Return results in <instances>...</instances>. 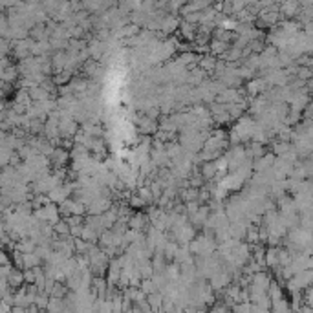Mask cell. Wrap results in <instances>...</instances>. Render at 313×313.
<instances>
[{
	"mask_svg": "<svg viewBox=\"0 0 313 313\" xmlns=\"http://www.w3.org/2000/svg\"><path fill=\"white\" fill-rule=\"evenodd\" d=\"M72 189H74V185H59V187H55V189L48 192V202L50 203H62L70 196Z\"/></svg>",
	"mask_w": 313,
	"mask_h": 313,
	"instance_id": "1",
	"label": "cell"
},
{
	"mask_svg": "<svg viewBox=\"0 0 313 313\" xmlns=\"http://www.w3.org/2000/svg\"><path fill=\"white\" fill-rule=\"evenodd\" d=\"M211 280H209V288L211 290H223V288H227L231 284V276L227 273H223V271H218V273H214V275L209 276Z\"/></svg>",
	"mask_w": 313,
	"mask_h": 313,
	"instance_id": "2",
	"label": "cell"
},
{
	"mask_svg": "<svg viewBox=\"0 0 313 313\" xmlns=\"http://www.w3.org/2000/svg\"><path fill=\"white\" fill-rule=\"evenodd\" d=\"M31 44L33 40L31 38H24V40H17L15 42V55L18 59H28L30 57V50H31Z\"/></svg>",
	"mask_w": 313,
	"mask_h": 313,
	"instance_id": "3",
	"label": "cell"
},
{
	"mask_svg": "<svg viewBox=\"0 0 313 313\" xmlns=\"http://www.w3.org/2000/svg\"><path fill=\"white\" fill-rule=\"evenodd\" d=\"M8 286L11 290H18L24 286V276H22V271L20 269H13L8 276Z\"/></svg>",
	"mask_w": 313,
	"mask_h": 313,
	"instance_id": "4",
	"label": "cell"
},
{
	"mask_svg": "<svg viewBox=\"0 0 313 313\" xmlns=\"http://www.w3.org/2000/svg\"><path fill=\"white\" fill-rule=\"evenodd\" d=\"M15 247L17 253H20V255H30V253H35V242L33 240H30V238H24V240H20L18 244L13 245Z\"/></svg>",
	"mask_w": 313,
	"mask_h": 313,
	"instance_id": "5",
	"label": "cell"
},
{
	"mask_svg": "<svg viewBox=\"0 0 313 313\" xmlns=\"http://www.w3.org/2000/svg\"><path fill=\"white\" fill-rule=\"evenodd\" d=\"M28 95H30V99L33 103H40V101H46L50 99V93L44 90V88H40V86H33L28 90Z\"/></svg>",
	"mask_w": 313,
	"mask_h": 313,
	"instance_id": "6",
	"label": "cell"
},
{
	"mask_svg": "<svg viewBox=\"0 0 313 313\" xmlns=\"http://www.w3.org/2000/svg\"><path fill=\"white\" fill-rule=\"evenodd\" d=\"M163 295H161L160 291H156V293H152V295H148L147 297V304H148V308L152 310L154 313H158L160 312V308H161V304H163Z\"/></svg>",
	"mask_w": 313,
	"mask_h": 313,
	"instance_id": "7",
	"label": "cell"
},
{
	"mask_svg": "<svg viewBox=\"0 0 313 313\" xmlns=\"http://www.w3.org/2000/svg\"><path fill=\"white\" fill-rule=\"evenodd\" d=\"M46 313H62L64 312V300L62 298H54L50 297V300H48V306L46 310H44Z\"/></svg>",
	"mask_w": 313,
	"mask_h": 313,
	"instance_id": "8",
	"label": "cell"
},
{
	"mask_svg": "<svg viewBox=\"0 0 313 313\" xmlns=\"http://www.w3.org/2000/svg\"><path fill=\"white\" fill-rule=\"evenodd\" d=\"M22 264L24 269H35L42 264V260L38 258L35 253H30V255H22Z\"/></svg>",
	"mask_w": 313,
	"mask_h": 313,
	"instance_id": "9",
	"label": "cell"
},
{
	"mask_svg": "<svg viewBox=\"0 0 313 313\" xmlns=\"http://www.w3.org/2000/svg\"><path fill=\"white\" fill-rule=\"evenodd\" d=\"M178 18L176 17H170V15H167V18H161V22H160V30H163L165 33H172V31L178 28Z\"/></svg>",
	"mask_w": 313,
	"mask_h": 313,
	"instance_id": "10",
	"label": "cell"
},
{
	"mask_svg": "<svg viewBox=\"0 0 313 313\" xmlns=\"http://www.w3.org/2000/svg\"><path fill=\"white\" fill-rule=\"evenodd\" d=\"M70 156L68 152L64 150V148H61V147H57V148H54V154H52V160L55 161V165L57 167H61L62 163H66V160H68Z\"/></svg>",
	"mask_w": 313,
	"mask_h": 313,
	"instance_id": "11",
	"label": "cell"
},
{
	"mask_svg": "<svg viewBox=\"0 0 313 313\" xmlns=\"http://www.w3.org/2000/svg\"><path fill=\"white\" fill-rule=\"evenodd\" d=\"M147 221H148V220H147L145 214H136V216H132V218H130V229H132V231H141Z\"/></svg>",
	"mask_w": 313,
	"mask_h": 313,
	"instance_id": "12",
	"label": "cell"
},
{
	"mask_svg": "<svg viewBox=\"0 0 313 313\" xmlns=\"http://www.w3.org/2000/svg\"><path fill=\"white\" fill-rule=\"evenodd\" d=\"M48 300H50V297H48L44 291H38L37 295H35V302H33V306L37 308L38 312H44L48 306Z\"/></svg>",
	"mask_w": 313,
	"mask_h": 313,
	"instance_id": "13",
	"label": "cell"
},
{
	"mask_svg": "<svg viewBox=\"0 0 313 313\" xmlns=\"http://www.w3.org/2000/svg\"><path fill=\"white\" fill-rule=\"evenodd\" d=\"M17 75H18V70H17L15 66H11V64H9L8 68L2 72V81H6L8 84H11L17 79Z\"/></svg>",
	"mask_w": 313,
	"mask_h": 313,
	"instance_id": "14",
	"label": "cell"
},
{
	"mask_svg": "<svg viewBox=\"0 0 313 313\" xmlns=\"http://www.w3.org/2000/svg\"><path fill=\"white\" fill-rule=\"evenodd\" d=\"M66 295H68V288H66L64 284H61V282H55L54 290H52V293H50V297H54V298H64Z\"/></svg>",
	"mask_w": 313,
	"mask_h": 313,
	"instance_id": "15",
	"label": "cell"
},
{
	"mask_svg": "<svg viewBox=\"0 0 313 313\" xmlns=\"http://www.w3.org/2000/svg\"><path fill=\"white\" fill-rule=\"evenodd\" d=\"M200 70L203 72H213L216 66V59L214 57H200Z\"/></svg>",
	"mask_w": 313,
	"mask_h": 313,
	"instance_id": "16",
	"label": "cell"
},
{
	"mask_svg": "<svg viewBox=\"0 0 313 313\" xmlns=\"http://www.w3.org/2000/svg\"><path fill=\"white\" fill-rule=\"evenodd\" d=\"M180 30H182V35H184L185 38H189V40H192V38L196 37V31H194V26H192V24L182 22L180 24Z\"/></svg>",
	"mask_w": 313,
	"mask_h": 313,
	"instance_id": "17",
	"label": "cell"
},
{
	"mask_svg": "<svg viewBox=\"0 0 313 313\" xmlns=\"http://www.w3.org/2000/svg\"><path fill=\"white\" fill-rule=\"evenodd\" d=\"M54 233H57V235H61L62 238L64 237H68L70 235V227H68V223L64 220H59L57 223L54 225Z\"/></svg>",
	"mask_w": 313,
	"mask_h": 313,
	"instance_id": "18",
	"label": "cell"
},
{
	"mask_svg": "<svg viewBox=\"0 0 313 313\" xmlns=\"http://www.w3.org/2000/svg\"><path fill=\"white\" fill-rule=\"evenodd\" d=\"M211 52H213V54H216V55H223L225 52H227V44H225V42H221V40H216V38H214L213 44H211Z\"/></svg>",
	"mask_w": 313,
	"mask_h": 313,
	"instance_id": "19",
	"label": "cell"
},
{
	"mask_svg": "<svg viewBox=\"0 0 313 313\" xmlns=\"http://www.w3.org/2000/svg\"><path fill=\"white\" fill-rule=\"evenodd\" d=\"M139 290L145 293L147 297L148 295H152V293H156V288H154V284H152V280L148 278V280H141V284H139Z\"/></svg>",
	"mask_w": 313,
	"mask_h": 313,
	"instance_id": "20",
	"label": "cell"
},
{
	"mask_svg": "<svg viewBox=\"0 0 313 313\" xmlns=\"http://www.w3.org/2000/svg\"><path fill=\"white\" fill-rule=\"evenodd\" d=\"M300 8V4L298 2H288V4H284L282 6V13L286 17H291V15H295V11Z\"/></svg>",
	"mask_w": 313,
	"mask_h": 313,
	"instance_id": "21",
	"label": "cell"
},
{
	"mask_svg": "<svg viewBox=\"0 0 313 313\" xmlns=\"http://www.w3.org/2000/svg\"><path fill=\"white\" fill-rule=\"evenodd\" d=\"M214 174H216V167H214V161H207L205 165H203V168H202V176H205L207 180H209V178H213Z\"/></svg>",
	"mask_w": 313,
	"mask_h": 313,
	"instance_id": "22",
	"label": "cell"
},
{
	"mask_svg": "<svg viewBox=\"0 0 313 313\" xmlns=\"http://www.w3.org/2000/svg\"><path fill=\"white\" fill-rule=\"evenodd\" d=\"M233 313H251V302H238L233 306Z\"/></svg>",
	"mask_w": 313,
	"mask_h": 313,
	"instance_id": "23",
	"label": "cell"
},
{
	"mask_svg": "<svg viewBox=\"0 0 313 313\" xmlns=\"http://www.w3.org/2000/svg\"><path fill=\"white\" fill-rule=\"evenodd\" d=\"M139 198L143 200L145 203H152L154 202L152 192H150V189H147V187H141V189H139Z\"/></svg>",
	"mask_w": 313,
	"mask_h": 313,
	"instance_id": "24",
	"label": "cell"
},
{
	"mask_svg": "<svg viewBox=\"0 0 313 313\" xmlns=\"http://www.w3.org/2000/svg\"><path fill=\"white\" fill-rule=\"evenodd\" d=\"M22 276H24V284H35V275H33L31 269H24Z\"/></svg>",
	"mask_w": 313,
	"mask_h": 313,
	"instance_id": "25",
	"label": "cell"
},
{
	"mask_svg": "<svg viewBox=\"0 0 313 313\" xmlns=\"http://www.w3.org/2000/svg\"><path fill=\"white\" fill-rule=\"evenodd\" d=\"M130 203H132V207H143L145 205V202H143V200L139 198V196H132V200H130Z\"/></svg>",
	"mask_w": 313,
	"mask_h": 313,
	"instance_id": "26",
	"label": "cell"
},
{
	"mask_svg": "<svg viewBox=\"0 0 313 313\" xmlns=\"http://www.w3.org/2000/svg\"><path fill=\"white\" fill-rule=\"evenodd\" d=\"M2 112H4V107H2V105H0V117H2Z\"/></svg>",
	"mask_w": 313,
	"mask_h": 313,
	"instance_id": "27",
	"label": "cell"
}]
</instances>
